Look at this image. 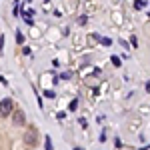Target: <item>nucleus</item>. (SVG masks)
Returning a JSON list of instances; mask_svg holds the SVG:
<instances>
[{
	"mask_svg": "<svg viewBox=\"0 0 150 150\" xmlns=\"http://www.w3.org/2000/svg\"><path fill=\"white\" fill-rule=\"evenodd\" d=\"M46 150H52V144H50V138H46Z\"/></svg>",
	"mask_w": 150,
	"mask_h": 150,
	"instance_id": "0eeeda50",
	"label": "nucleus"
},
{
	"mask_svg": "<svg viewBox=\"0 0 150 150\" xmlns=\"http://www.w3.org/2000/svg\"><path fill=\"white\" fill-rule=\"evenodd\" d=\"M78 22H80V24H86V22H88V18H86V16H80V20H78Z\"/></svg>",
	"mask_w": 150,
	"mask_h": 150,
	"instance_id": "423d86ee",
	"label": "nucleus"
},
{
	"mask_svg": "<svg viewBox=\"0 0 150 150\" xmlns=\"http://www.w3.org/2000/svg\"><path fill=\"white\" fill-rule=\"evenodd\" d=\"M100 42H102L104 46H110V44H112V40H110V38H100Z\"/></svg>",
	"mask_w": 150,
	"mask_h": 150,
	"instance_id": "7ed1b4c3",
	"label": "nucleus"
},
{
	"mask_svg": "<svg viewBox=\"0 0 150 150\" xmlns=\"http://www.w3.org/2000/svg\"><path fill=\"white\" fill-rule=\"evenodd\" d=\"M12 110H14V102H12V98H4V100L0 102V118L8 116Z\"/></svg>",
	"mask_w": 150,
	"mask_h": 150,
	"instance_id": "f257e3e1",
	"label": "nucleus"
},
{
	"mask_svg": "<svg viewBox=\"0 0 150 150\" xmlns=\"http://www.w3.org/2000/svg\"><path fill=\"white\" fill-rule=\"evenodd\" d=\"M68 108H70V110H76V108H78V100H72Z\"/></svg>",
	"mask_w": 150,
	"mask_h": 150,
	"instance_id": "20e7f679",
	"label": "nucleus"
},
{
	"mask_svg": "<svg viewBox=\"0 0 150 150\" xmlns=\"http://www.w3.org/2000/svg\"><path fill=\"white\" fill-rule=\"evenodd\" d=\"M112 64H114V66H120V58H118V56H112Z\"/></svg>",
	"mask_w": 150,
	"mask_h": 150,
	"instance_id": "39448f33",
	"label": "nucleus"
},
{
	"mask_svg": "<svg viewBox=\"0 0 150 150\" xmlns=\"http://www.w3.org/2000/svg\"><path fill=\"white\" fill-rule=\"evenodd\" d=\"M12 122H14L16 126H22L24 122H26V118H24V112H20V110H14V114H12Z\"/></svg>",
	"mask_w": 150,
	"mask_h": 150,
	"instance_id": "f03ea898",
	"label": "nucleus"
}]
</instances>
